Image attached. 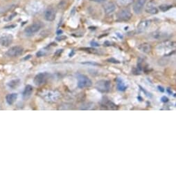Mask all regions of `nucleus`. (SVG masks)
<instances>
[{"label": "nucleus", "instance_id": "22", "mask_svg": "<svg viewBox=\"0 0 176 176\" xmlns=\"http://www.w3.org/2000/svg\"><path fill=\"white\" fill-rule=\"evenodd\" d=\"M117 88H118V89L119 91H124L126 88H127V86H126L125 85L124 83H123L121 80H120L119 79L118 80V82H117Z\"/></svg>", "mask_w": 176, "mask_h": 176}, {"label": "nucleus", "instance_id": "29", "mask_svg": "<svg viewBox=\"0 0 176 176\" xmlns=\"http://www.w3.org/2000/svg\"><path fill=\"white\" fill-rule=\"evenodd\" d=\"M162 100H163L164 102H168V98L166 97H163Z\"/></svg>", "mask_w": 176, "mask_h": 176}, {"label": "nucleus", "instance_id": "10", "mask_svg": "<svg viewBox=\"0 0 176 176\" xmlns=\"http://www.w3.org/2000/svg\"><path fill=\"white\" fill-rule=\"evenodd\" d=\"M147 0H137L133 6V11L135 14H140L142 12Z\"/></svg>", "mask_w": 176, "mask_h": 176}, {"label": "nucleus", "instance_id": "8", "mask_svg": "<svg viewBox=\"0 0 176 176\" xmlns=\"http://www.w3.org/2000/svg\"><path fill=\"white\" fill-rule=\"evenodd\" d=\"M23 52V48L19 46H13L11 48L8 49V51L7 52V54L8 56L15 57H17L19 55L22 54Z\"/></svg>", "mask_w": 176, "mask_h": 176}, {"label": "nucleus", "instance_id": "1", "mask_svg": "<svg viewBox=\"0 0 176 176\" xmlns=\"http://www.w3.org/2000/svg\"><path fill=\"white\" fill-rule=\"evenodd\" d=\"M155 52L159 56H169L176 53V42L166 40L155 46Z\"/></svg>", "mask_w": 176, "mask_h": 176}, {"label": "nucleus", "instance_id": "18", "mask_svg": "<svg viewBox=\"0 0 176 176\" xmlns=\"http://www.w3.org/2000/svg\"><path fill=\"white\" fill-rule=\"evenodd\" d=\"M33 88L32 86H31V85L26 86V87H25V88H24L23 94H22L23 97L24 99L29 98L31 96V95L33 93Z\"/></svg>", "mask_w": 176, "mask_h": 176}, {"label": "nucleus", "instance_id": "19", "mask_svg": "<svg viewBox=\"0 0 176 176\" xmlns=\"http://www.w3.org/2000/svg\"><path fill=\"white\" fill-rule=\"evenodd\" d=\"M17 94L15 93L8 94L7 95V97H6V100H7V102L9 105L13 104L15 102V101L17 100Z\"/></svg>", "mask_w": 176, "mask_h": 176}, {"label": "nucleus", "instance_id": "12", "mask_svg": "<svg viewBox=\"0 0 176 176\" xmlns=\"http://www.w3.org/2000/svg\"><path fill=\"white\" fill-rule=\"evenodd\" d=\"M13 41V37L11 35H9V34H7V35H3L0 38V44H1L2 46H5V47L10 46Z\"/></svg>", "mask_w": 176, "mask_h": 176}, {"label": "nucleus", "instance_id": "13", "mask_svg": "<svg viewBox=\"0 0 176 176\" xmlns=\"http://www.w3.org/2000/svg\"><path fill=\"white\" fill-rule=\"evenodd\" d=\"M105 13L106 15L112 14L116 10V4L113 2H109L103 7Z\"/></svg>", "mask_w": 176, "mask_h": 176}, {"label": "nucleus", "instance_id": "16", "mask_svg": "<svg viewBox=\"0 0 176 176\" xmlns=\"http://www.w3.org/2000/svg\"><path fill=\"white\" fill-rule=\"evenodd\" d=\"M138 49L144 53H149L152 51V46L148 43H144V44H141L138 46Z\"/></svg>", "mask_w": 176, "mask_h": 176}, {"label": "nucleus", "instance_id": "27", "mask_svg": "<svg viewBox=\"0 0 176 176\" xmlns=\"http://www.w3.org/2000/svg\"><path fill=\"white\" fill-rule=\"evenodd\" d=\"M62 52H63V50H58L57 51H56V52H55V55H60L61 53H62Z\"/></svg>", "mask_w": 176, "mask_h": 176}, {"label": "nucleus", "instance_id": "9", "mask_svg": "<svg viewBox=\"0 0 176 176\" xmlns=\"http://www.w3.org/2000/svg\"><path fill=\"white\" fill-rule=\"evenodd\" d=\"M152 24V21L149 20H145L140 21L137 26V32L139 33H142L149 29Z\"/></svg>", "mask_w": 176, "mask_h": 176}, {"label": "nucleus", "instance_id": "30", "mask_svg": "<svg viewBox=\"0 0 176 176\" xmlns=\"http://www.w3.org/2000/svg\"><path fill=\"white\" fill-rule=\"evenodd\" d=\"M63 33V31H62V30H58V31L57 32L58 35H60V33Z\"/></svg>", "mask_w": 176, "mask_h": 176}, {"label": "nucleus", "instance_id": "26", "mask_svg": "<svg viewBox=\"0 0 176 176\" xmlns=\"http://www.w3.org/2000/svg\"><path fill=\"white\" fill-rule=\"evenodd\" d=\"M92 2H97V3H103L105 2L107 0H90Z\"/></svg>", "mask_w": 176, "mask_h": 176}, {"label": "nucleus", "instance_id": "3", "mask_svg": "<svg viewBox=\"0 0 176 176\" xmlns=\"http://www.w3.org/2000/svg\"><path fill=\"white\" fill-rule=\"evenodd\" d=\"M96 88L102 93L109 92L111 89V82L108 80L101 79L96 83Z\"/></svg>", "mask_w": 176, "mask_h": 176}, {"label": "nucleus", "instance_id": "20", "mask_svg": "<svg viewBox=\"0 0 176 176\" xmlns=\"http://www.w3.org/2000/svg\"><path fill=\"white\" fill-rule=\"evenodd\" d=\"M116 2L119 7H126L131 5L134 2V0H116Z\"/></svg>", "mask_w": 176, "mask_h": 176}, {"label": "nucleus", "instance_id": "6", "mask_svg": "<svg viewBox=\"0 0 176 176\" xmlns=\"http://www.w3.org/2000/svg\"><path fill=\"white\" fill-rule=\"evenodd\" d=\"M49 74L48 73H40L36 75L34 78L33 82L36 86H40L45 84L49 78Z\"/></svg>", "mask_w": 176, "mask_h": 176}, {"label": "nucleus", "instance_id": "15", "mask_svg": "<svg viewBox=\"0 0 176 176\" xmlns=\"http://www.w3.org/2000/svg\"><path fill=\"white\" fill-rule=\"evenodd\" d=\"M29 10L31 12L33 13H38V12L42 9V5L40 3H38V2H33L31 3L29 6Z\"/></svg>", "mask_w": 176, "mask_h": 176}, {"label": "nucleus", "instance_id": "11", "mask_svg": "<svg viewBox=\"0 0 176 176\" xmlns=\"http://www.w3.org/2000/svg\"><path fill=\"white\" fill-rule=\"evenodd\" d=\"M145 11L147 13L151 15H155L158 13V8H157L155 2L150 1L146 6Z\"/></svg>", "mask_w": 176, "mask_h": 176}, {"label": "nucleus", "instance_id": "5", "mask_svg": "<svg viewBox=\"0 0 176 176\" xmlns=\"http://www.w3.org/2000/svg\"><path fill=\"white\" fill-rule=\"evenodd\" d=\"M77 79H78V86L80 88L90 87L92 85V82L90 79L84 75H78Z\"/></svg>", "mask_w": 176, "mask_h": 176}, {"label": "nucleus", "instance_id": "4", "mask_svg": "<svg viewBox=\"0 0 176 176\" xmlns=\"http://www.w3.org/2000/svg\"><path fill=\"white\" fill-rule=\"evenodd\" d=\"M132 13L128 8H122L117 13V18L119 21H126L131 20Z\"/></svg>", "mask_w": 176, "mask_h": 176}, {"label": "nucleus", "instance_id": "23", "mask_svg": "<svg viewBox=\"0 0 176 176\" xmlns=\"http://www.w3.org/2000/svg\"><path fill=\"white\" fill-rule=\"evenodd\" d=\"M172 7V6L171 5H166V4H164V5H161L159 7V9L163 12H165L166 11L169 10L170 8Z\"/></svg>", "mask_w": 176, "mask_h": 176}, {"label": "nucleus", "instance_id": "2", "mask_svg": "<svg viewBox=\"0 0 176 176\" xmlns=\"http://www.w3.org/2000/svg\"><path fill=\"white\" fill-rule=\"evenodd\" d=\"M40 96L47 102L54 103L59 100L61 94L59 91L55 90H44L40 93Z\"/></svg>", "mask_w": 176, "mask_h": 176}, {"label": "nucleus", "instance_id": "17", "mask_svg": "<svg viewBox=\"0 0 176 176\" xmlns=\"http://www.w3.org/2000/svg\"><path fill=\"white\" fill-rule=\"evenodd\" d=\"M150 37L152 39H155L157 40L158 39H163L167 38V35L165 33H162L161 32H153L150 33Z\"/></svg>", "mask_w": 176, "mask_h": 176}, {"label": "nucleus", "instance_id": "28", "mask_svg": "<svg viewBox=\"0 0 176 176\" xmlns=\"http://www.w3.org/2000/svg\"><path fill=\"white\" fill-rule=\"evenodd\" d=\"M91 44H92V46H99V44H98V43H97L96 42H92L91 43Z\"/></svg>", "mask_w": 176, "mask_h": 176}, {"label": "nucleus", "instance_id": "24", "mask_svg": "<svg viewBox=\"0 0 176 176\" xmlns=\"http://www.w3.org/2000/svg\"><path fill=\"white\" fill-rule=\"evenodd\" d=\"M17 15V13H13V14H11V15H9L8 17H7V18H6V19H4L5 21H10L11 20H13V18L16 16Z\"/></svg>", "mask_w": 176, "mask_h": 176}, {"label": "nucleus", "instance_id": "14", "mask_svg": "<svg viewBox=\"0 0 176 176\" xmlns=\"http://www.w3.org/2000/svg\"><path fill=\"white\" fill-rule=\"evenodd\" d=\"M55 18V12L52 8H49L45 12V19L48 21H52Z\"/></svg>", "mask_w": 176, "mask_h": 176}, {"label": "nucleus", "instance_id": "25", "mask_svg": "<svg viewBox=\"0 0 176 176\" xmlns=\"http://www.w3.org/2000/svg\"><path fill=\"white\" fill-rule=\"evenodd\" d=\"M46 54V52L44 51H40L39 52H37V56L38 57H42Z\"/></svg>", "mask_w": 176, "mask_h": 176}, {"label": "nucleus", "instance_id": "21", "mask_svg": "<svg viewBox=\"0 0 176 176\" xmlns=\"http://www.w3.org/2000/svg\"><path fill=\"white\" fill-rule=\"evenodd\" d=\"M20 79H13V80H11V81H10L9 82H8V86L9 88H17L18 86L20 85Z\"/></svg>", "mask_w": 176, "mask_h": 176}, {"label": "nucleus", "instance_id": "7", "mask_svg": "<svg viewBox=\"0 0 176 176\" xmlns=\"http://www.w3.org/2000/svg\"><path fill=\"white\" fill-rule=\"evenodd\" d=\"M42 25L41 23L40 22H36L29 26H28L24 30L26 35L27 36H32L34 34L38 33L40 30L41 29Z\"/></svg>", "mask_w": 176, "mask_h": 176}]
</instances>
